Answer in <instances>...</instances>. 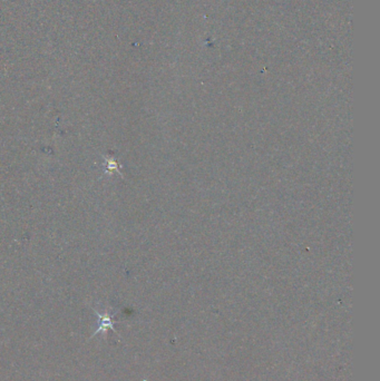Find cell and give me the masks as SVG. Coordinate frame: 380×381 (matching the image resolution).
<instances>
[{
	"label": "cell",
	"mask_w": 380,
	"mask_h": 381,
	"mask_svg": "<svg viewBox=\"0 0 380 381\" xmlns=\"http://www.w3.org/2000/svg\"><path fill=\"white\" fill-rule=\"evenodd\" d=\"M106 160V163H105V166H106V170L105 172H112V170H116L118 173L120 172V170H118V168H120V165H118L117 162L114 160V159H108V157H105Z\"/></svg>",
	"instance_id": "cell-2"
},
{
	"label": "cell",
	"mask_w": 380,
	"mask_h": 381,
	"mask_svg": "<svg viewBox=\"0 0 380 381\" xmlns=\"http://www.w3.org/2000/svg\"><path fill=\"white\" fill-rule=\"evenodd\" d=\"M95 312H96L97 317H98V330L95 332V335H97V333H101V332H105L108 329L114 330L113 319H112L111 313H109L108 311L102 313L97 310Z\"/></svg>",
	"instance_id": "cell-1"
}]
</instances>
